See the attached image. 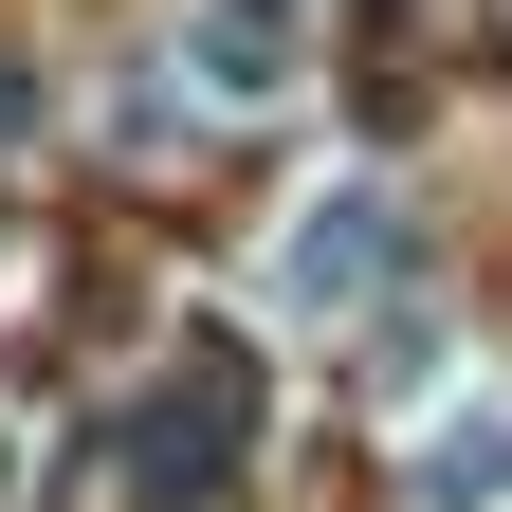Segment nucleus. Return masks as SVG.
Segmentation results:
<instances>
[{"label": "nucleus", "mask_w": 512, "mask_h": 512, "mask_svg": "<svg viewBox=\"0 0 512 512\" xmlns=\"http://www.w3.org/2000/svg\"><path fill=\"white\" fill-rule=\"evenodd\" d=\"M202 74H220V92H275V74H293L275 0H202Z\"/></svg>", "instance_id": "nucleus-2"}, {"label": "nucleus", "mask_w": 512, "mask_h": 512, "mask_svg": "<svg viewBox=\"0 0 512 512\" xmlns=\"http://www.w3.org/2000/svg\"><path fill=\"white\" fill-rule=\"evenodd\" d=\"M238 421H256V366H238V348H183V384L147 403V494L238 476Z\"/></svg>", "instance_id": "nucleus-1"}, {"label": "nucleus", "mask_w": 512, "mask_h": 512, "mask_svg": "<svg viewBox=\"0 0 512 512\" xmlns=\"http://www.w3.org/2000/svg\"><path fill=\"white\" fill-rule=\"evenodd\" d=\"M476 494H512V439H494V421H458V439H439V476H421V512H476Z\"/></svg>", "instance_id": "nucleus-4"}, {"label": "nucleus", "mask_w": 512, "mask_h": 512, "mask_svg": "<svg viewBox=\"0 0 512 512\" xmlns=\"http://www.w3.org/2000/svg\"><path fill=\"white\" fill-rule=\"evenodd\" d=\"M366 275H384V220H311L293 238V293H366Z\"/></svg>", "instance_id": "nucleus-3"}]
</instances>
